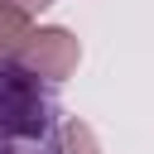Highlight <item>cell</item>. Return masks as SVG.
Here are the masks:
<instances>
[{
    "label": "cell",
    "mask_w": 154,
    "mask_h": 154,
    "mask_svg": "<svg viewBox=\"0 0 154 154\" xmlns=\"http://www.w3.org/2000/svg\"><path fill=\"white\" fill-rule=\"evenodd\" d=\"M58 101L43 91V77L14 58H0V140L10 144H43L53 130Z\"/></svg>",
    "instance_id": "cell-1"
},
{
    "label": "cell",
    "mask_w": 154,
    "mask_h": 154,
    "mask_svg": "<svg viewBox=\"0 0 154 154\" xmlns=\"http://www.w3.org/2000/svg\"><path fill=\"white\" fill-rule=\"evenodd\" d=\"M14 63H24L29 72H38L43 82H63V77L77 72V63H82V43L72 38V29H63V24H43V29H29V38H24V48L14 53Z\"/></svg>",
    "instance_id": "cell-2"
},
{
    "label": "cell",
    "mask_w": 154,
    "mask_h": 154,
    "mask_svg": "<svg viewBox=\"0 0 154 154\" xmlns=\"http://www.w3.org/2000/svg\"><path fill=\"white\" fill-rule=\"evenodd\" d=\"M29 10H19V5H5L0 0V58H14L19 48H24V38H29Z\"/></svg>",
    "instance_id": "cell-3"
},
{
    "label": "cell",
    "mask_w": 154,
    "mask_h": 154,
    "mask_svg": "<svg viewBox=\"0 0 154 154\" xmlns=\"http://www.w3.org/2000/svg\"><path fill=\"white\" fill-rule=\"evenodd\" d=\"M58 154H101V144H96V130L87 125V120H63V130H58Z\"/></svg>",
    "instance_id": "cell-4"
},
{
    "label": "cell",
    "mask_w": 154,
    "mask_h": 154,
    "mask_svg": "<svg viewBox=\"0 0 154 154\" xmlns=\"http://www.w3.org/2000/svg\"><path fill=\"white\" fill-rule=\"evenodd\" d=\"M5 5H19V10H29V14H38V10H48L53 0H5Z\"/></svg>",
    "instance_id": "cell-5"
}]
</instances>
